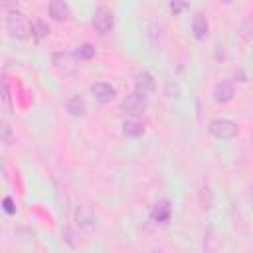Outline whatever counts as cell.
Listing matches in <instances>:
<instances>
[{"mask_svg": "<svg viewBox=\"0 0 253 253\" xmlns=\"http://www.w3.org/2000/svg\"><path fill=\"white\" fill-rule=\"evenodd\" d=\"M211 95H213V101L215 103H229L233 99V95H235V87H233V83L229 79H223V81H219L213 87V93Z\"/></svg>", "mask_w": 253, "mask_h": 253, "instance_id": "8", "label": "cell"}, {"mask_svg": "<svg viewBox=\"0 0 253 253\" xmlns=\"http://www.w3.org/2000/svg\"><path fill=\"white\" fill-rule=\"evenodd\" d=\"M123 134L125 136H130V138H136V136H142L144 134V125L140 121H125L123 123Z\"/></svg>", "mask_w": 253, "mask_h": 253, "instance_id": "14", "label": "cell"}, {"mask_svg": "<svg viewBox=\"0 0 253 253\" xmlns=\"http://www.w3.org/2000/svg\"><path fill=\"white\" fill-rule=\"evenodd\" d=\"M6 30L12 38L16 40H26L30 36V22L24 12L20 10H10L6 18Z\"/></svg>", "mask_w": 253, "mask_h": 253, "instance_id": "1", "label": "cell"}, {"mask_svg": "<svg viewBox=\"0 0 253 253\" xmlns=\"http://www.w3.org/2000/svg\"><path fill=\"white\" fill-rule=\"evenodd\" d=\"M121 107H123V111H125L126 115H130V117H140V115H144V111H146V107H148V97L134 91V93H130V95L125 97V101H123Z\"/></svg>", "mask_w": 253, "mask_h": 253, "instance_id": "3", "label": "cell"}, {"mask_svg": "<svg viewBox=\"0 0 253 253\" xmlns=\"http://www.w3.org/2000/svg\"><path fill=\"white\" fill-rule=\"evenodd\" d=\"M75 57L81 61V59H91L93 55H95V45H91V43H83V45H79L75 51Z\"/></svg>", "mask_w": 253, "mask_h": 253, "instance_id": "17", "label": "cell"}, {"mask_svg": "<svg viewBox=\"0 0 253 253\" xmlns=\"http://www.w3.org/2000/svg\"><path fill=\"white\" fill-rule=\"evenodd\" d=\"M134 87H136V93H142V95L148 97V95H152V93L156 91V81H154L152 73L142 71V73L136 75V79H134Z\"/></svg>", "mask_w": 253, "mask_h": 253, "instance_id": "9", "label": "cell"}, {"mask_svg": "<svg viewBox=\"0 0 253 253\" xmlns=\"http://www.w3.org/2000/svg\"><path fill=\"white\" fill-rule=\"evenodd\" d=\"M47 10H49V16L53 20H57V22H63V20H67L71 16V8L63 0H51L49 6H47Z\"/></svg>", "mask_w": 253, "mask_h": 253, "instance_id": "11", "label": "cell"}, {"mask_svg": "<svg viewBox=\"0 0 253 253\" xmlns=\"http://www.w3.org/2000/svg\"><path fill=\"white\" fill-rule=\"evenodd\" d=\"M115 26V14L111 8H97L95 14H93V28L99 32V34H109Z\"/></svg>", "mask_w": 253, "mask_h": 253, "instance_id": "4", "label": "cell"}, {"mask_svg": "<svg viewBox=\"0 0 253 253\" xmlns=\"http://www.w3.org/2000/svg\"><path fill=\"white\" fill-rule=\"evenodd\" d=\"M208 130H210V134H213L219 140H231V138H235L239 134V126L229 119H213V121H210Z\"/></svg>", "mask_w": 253, "mask_h": 253, "instance_id": "2", "label": "cell"}, {"mask_svg": "<svg viewBox=\"0 0 253 253\" xmlns=\"http://www.w3.org/2000/svg\"><path fill=\"white\" fill-rule=\"evenodd\" d=\"M75 223H77V227H81L85 231H91L97 225V215H95V211L91 208L79 206L77 211H75Z\"/></svg>", "mask_w": 253, "mask_h": 253, "instance_id": "6", "label": "cell"}, {"mask_svg": "<svg viewBox=\"0 0 253 253\" xmlns=\"http://www.w3.org/2000/svg\"><path fill=\"white\" fill-rule=\"evenodd\" d=\"M0 95H2V99H4V105L10 109V107H12V105H10V89H8V81H6L4 75L0 77Z\"/></svg>", "mask_w": 253, "mask_h": 253, "instance_id": "18", "label": "cell"}, {"mask_svg": "<svg viewBox=\"0 0 253 253\" xmlns=\"http://www.w3.org/2000/svg\"><path fill=\"white\" fill-rule=\"evenodd\" d=\"M30 32H32V36L36 40H42V38H45L49 34V28H47V24L43 20H34L30 24Z\"/></svg>", "mask_w": 253, "mask_h": 253, "instance_id": "15", "label": "cell"}, {"mask_svg": "<svg viewBox=\"0 0 253 253\" xmlns=\"http://www.w3.org/2000/svg\"><path fill=\"white\" fill-rule=\"evenodd\" d=\"M91 93H93L95 101H99V103H109V101L115 99L117 89H115L111 83L99 81V83H93V85H91Z\"/></svg>", "mask_w": 253, "mask_h": 253, "instance_id": "7", "label": "cell"}, {"mask_svg": "<svg viewBox=\"0 0 253 253\" xmlns=\"http://www.w3.org/2000/svg\"><path fill=\"white\" fill-rule=\"evenodd\" d=\"M168 8H170L174 14H178V12H182V10H186V8H188V2H176V0H174V2H170V4H168Z\"/></svg>", "mask_w": 253, "mask_h": 253, "instance_id": "19", "label": "cell"}, {"mask_svg": "<svg viewBox=\"0 0 253 253\" xmlns=\"http://www.w3.org/2000/svg\"><path fill=\"white\" fill-rule=\"evenodd\" d=\"M170 202L168 200H160V202H156L154 206H152V210H150V219L152 221H156V223H166L168 219H170Z\"/></svg>", "mask_w": 253, "mask_h": 253, "instance_id": "10", "label": "cell"}, {"mask_svg": "<svg viewBox=\"0 0 253 253\" xmlns=\"http://www.w3.org/2000/svg\"><path fill=\"white\" fill-rule=\"evenodd\" d=\"M192 32H194L196 40H204V38L208 36V32H210V22H208L206 14H202V12H196V14H194Z\"/></svg>", "mask_w": 253, "mask_h": 253, "instance_id": "12", "label": "cell"}, {"mask_svg": "<svg viewBox=\"0 0 253 253\" xmlns=\"http://www.w3.org/2000/svg\"><path fill=\"white\" fill-rule=\"evenodd\" d=\"M14 140H16V136H14L12 126H10L8 123L0 121V142H4V144H14Z\"/></svg>", "mask_w": 253, "mask_h": 253, "instance_id": "16", "label": "cell"}, {"mask_svg": "<svg viewBox=\"0 0 253 253\" xmlns=\"http://www.w3.org/2000/svg\"><path fill=\"white\" fill-rule=\"evenodd\" d=\"M51 61H53V67L57 71H63V73H71L79 65V59L75 57L73 51H57L51 55Z\"/></svg>", "mask_w": 253, "mask_h": 253, "instance_id": "5", "label": "cell"}, {"mask_svg": "<svg viewBox=\"0 0 253 253\" xmlns=\"http://www.w3.org/2000/svg\"><path fill=\"white\" fill-rule=\"evenodd\" d=\"M65 111L71 115V117H85V113H87V103H85V99L81 97V95H73L67 103H65Z\"/></svg>", "mask_w": 253, "mask_h": 253, "instance_id": "13", "label": "cell"}, {"mask_svg": "<svg viewBox=\"0 0 253 253\" xmlns=\"http://www.w3.org/2000/svg\"><path fill=\"white\" fill-rule=\"evenodd\" d=\"M4 210H6L8 213H14V211H16V208H14V202H12L10 198H6V200H4Z\"/></svg>", "mask_w": 253, "mask_h": 253, "instance_id": "20", "label": "cell"}]
</instances>
